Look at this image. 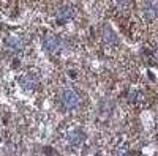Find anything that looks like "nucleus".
Segmentation results:
<instances>
[{"mask_svg":"<svg viewBox=\"0 0 158 156\" xmlns=\"http://www.w3.org/2000/svg\"><path fill=\"white\" fill-rule=\"evenodd\" d=\"M60 99H62L63 107H65V109H68V110L76 109L79 104H81V98H79V95L74 92V90H71V88H65L63 92H62Z\"/></svg>","mask_w":158,"mask_h":156,"instance_id":"nucleus-1","label":"nucleus"},{"mask_svg":"<svg viewBox=\"0 0 158 156\" xmlns=\"http://www.w3.org/2000/svg\"><path fill=\"white\" fill-rule=\"evenodd\" d=\"M144 18L149 19V21H153L158 18V0H147L144 3Z\"/></svg>","mask_w":158,"mask_h":156,"instance_id":"nucleus-2","label":"nucleus"},{"mask_svg":"<svg viewBox=\"0 0 158 156\" xmlns=\"http://www.w3.org/2000/svg\"><path fill=\"white\" fill-rule=\"evenodd\" d=\"M43 47L48 52H57V49H59V40H57V36L48 33L43 38Z\"/></svg>","mask_w":158,"mask_h":156,"instance_id":"nucleus-3","label":"nucleus"},{"mask_svg":"<svg viewBox=\"0 0 158 156\" xmlns=\"http://www.w3.org/2000/svg\"><path fill=\"white\" fill-rule=\"evenodd\" d=\"M21 84L25 90H33L36 85H38V79H36V76L35 74H25L22 79H21Z\"/></svg>","mask_w":158,"mask_h":156,"instance_id":"nucleus-4","label":"nucleus"},{"mask_svg":"<svg viewBox=\"0 0 158 156\" xmlns=\"http://www.w3.org/2000/svg\"><path fill=\"white\" fill-rule=\"evenodd\" d=\"M74 16V8L71 6V5H65V6H62L59 11H57V18L60 19V21H68V19H71Z\"/></svg>","mask_w":158,"mask_h":156,"instance_id":"nucleus-5","label":"nucleus"},{"mask_svg":"<svg viewBox=\"0 0 158 156\" xmlns=\"http://www.w3.org/2000/svg\"><path fill=\"white\" fill-rule=\"evenodd\" d=\"M82 142H84V134L81 133V131H73V133H70V136H68V144L71 145V147H81L82 145Z\"/></svg>","mask_w":158,"mask_h":156,"instance_id":"nucleus-6","label":"nucleus"},{"mask_svg":"<svg viewBox=\"0 0 158 156\" xmlns=\"http://www.w3.org/2000/svg\"><path fill=\"white\" fill-rule=\"evenodd\" d=\"M101 35H103L104 43H108V44H117V35L112 32L111 27H103Z\"/></svg>","mask_w":158,"mask_h":156,"instance_id":"nucleus-7","label":"nucleus"},{"mask_svg":"<svg viewBox=\"0 0 158 156\" xmlns=\"http://www.w3.org/2000/svg\"><path fill=\"white\" fill-rule=\"evenodd\" d=\"M5 44H6V47L10 50H21L22 49V41L19 40L18 36H8Z\"/></svg>","mask_w":158,"mask_h":156,"instance_id":"nucleus-8","label":"nucleus"},{"mask_svg":"<svg viewBox=\"0 0 158 156\" xmlns=\"http://www.w3.org/2000/svg\"><path fill=\"white\" fill-rule=\"evenodd\" d=\"M130 2H131V0H115V3H117L118 8H127L130 5Z\"/></svg>","mask_w":158,"mask_h":156,"instance_id":"nucleus-9","label":"nucleus"}]
</instances>
